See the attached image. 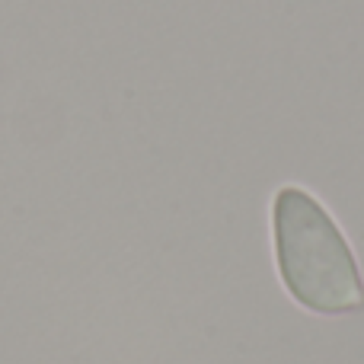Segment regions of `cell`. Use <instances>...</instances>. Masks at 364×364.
<instances>
[{
	"mask_svg": "<svg viewBox=\"0 0 364 364\" xmlns=\"http://www.w3.org/2000/svg\"><path fill=\"white\" fill-rule=\"evenodd\" d=\"M272 259L282 288L316 316H352L364 310L361 265L336 214L301 182H284L269 201Z\"/></svg>",
	"mask_w": 364,
	"mask_h": 364,
	"instance_id": "1",
	"label": "cell"
}]
</instances>
